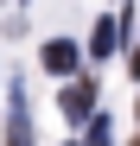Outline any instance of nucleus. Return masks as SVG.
Masks as SVG:
<instances>
[{"label": "nucleus", "instance_id": "1", "mask_svg": "<svg viewBox=\"0 0 140 146\" xmlns=\"http://www.w3.org/2000/svg\"><path fill=\"white\" fill-rule=\"evenodd\" d=\"M7 146H32V89L26 83L7 89Z\"/></svg>", "mask_w": 140, "mask_h": 146}, {"label": "nucleus", "instance_id": "2", "mask_svg": "<svg viewBox=\"0 0 140 146\" xmlns=\"http://www.w3.org/2000/svg\"><path fill=\"white\" fill-rule=\"evenodd\" d=\"M38 64L51 70V76H77V64H83V51H77L70 38H51V44L38 51Z\"/></svg>", "mask_w": 140, "mask_h": 146}, {"label": "nucleus", "instance_id": "3", "mask_svg": "<svg viewBox=\"0 0 140 146\" xmlns=\"http://www.w3.org/2000/svg\"><path fill=\"white\" fill-rule=\"evenodd\" d=\"M57 108H64L70 121H83L89 108H96V83H89V76H83V83H64V95H57Z\"/></svg>", "mask_w": 140, "mask_h": 146}, {"label": "nucleus", "instance_id": "4", "mask_svg": "<svg viewBox=\"0 0 140 146\" xmlns=\"http://www.w3.org/2000/svg\"><path fill=\"white\" fill-rule=\"evenodd\" d=\"M115 38H121V26H115V19H102V26L89 32V57H108V51H115Z\"/></svg>", "mask_w": 140, "mask_h": 146}, {"label": "nucleus", "instance_id": "5", "mask_svg": "<svg viewBox=\"0 0 140 146\" xmlns=\"http://www.w3.org/2000/svg\"><path fill=\"white\" fill-rule=\"evenodd\" d=\"M89 146H108V121L102 114H89Z\"/></svg>", "mask_w": 140, "mask_h": 146}, {"label": "nucleus", "instance_id": "6", "mask_svg": "<svg viewBox=\"0 0 140 146\" xmlns=\"http://www.w3.org/2000/svg\"><path fill=\"white\" fill-rule=\"evenodd\" d=\"M127 70H134V76H140V44H134V64H127Z\"/></svg>", "mask_w": 140, "mask_h": 146}, {"label": "nucleus", "instance_id": "7", "mask_svg": "<svg viewBox=\"0 0 140 146\" xmlns=\"http://www.w3.org/2000/svg\"><path fill=\"white\" fill-rule=\"evenodd\" d=\"M134 114H140V108H134Z\"/></svg>", "mask_w": 140, "mask_h": 146}]
</instances>
